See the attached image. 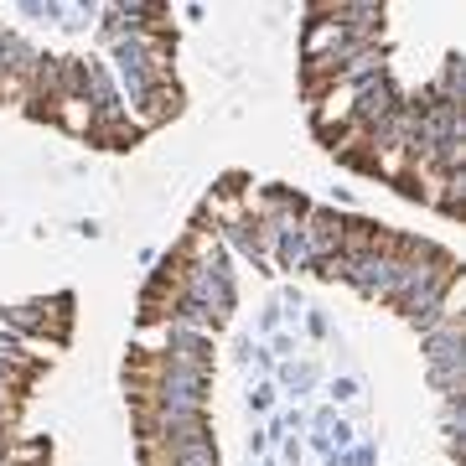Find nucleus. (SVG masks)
<instances>
[{"label":"nucleus","mask_w":466,"mask_h":466,"mask_svg":"<svg viewBox=\"0 0 466 466\" xmlns=\"http://www.w3.org/2000/svg\"><path fill=\"white\" fill-rule=\"evenodd\" d=\"M187 280H192V265H187L182 254H171L167 265H161V275L146 285V300H140V311H146L150 327H156V321H171L177 311H182Z\"/></svg>","instance_id":"obj_1"},{"label":"nucleus","mask_w":466,"mask_h":466,"mask_svg":"<svg viewBox=\"0 0 466 466\" xmlns=\"http://www.w3.org/2000/svg\"><path fill=\"white\" fill-rule=\"evenodd\" d=\"M16 327L26 332H52V342H63L67 327H73V311H67V300H32V306H21L16 311Z\"/></svg>","instance_id":"obj_2"},{"label":"nucleus","mask_w":466,"mask_h":466,"mask_svg":"<svg viewBox=\"0 0 466 466\" xmlns=\"http://www.w3.org/2000/svg\"><path fill=\"white\" fill-rule=\"evenodd\" d=\"M167 373H171L167 352H130V363H125L130 389H161V379H167Z\"/></svg>","instance_id":"obj_3"},{"label":"nucleus","mask_w":466,"mask_h":466,"mask_svg":"<svg viewBox=\"0 0 466 466\" xmlns=\"http://www.w3.org/2000/svg\"><path fill=\"white\" fill-rule=\"evenodd\" d=\"M88 140H99L104 150H130L135 140H140V125H130L125 115H104V119H94Z\"/></svg>","instance_id":"obj_4"},{"label":"nucleus","mask_w":466,"mask_h":466,"mask_svg":"<svg viewBox=\"0 0 466 466\" xmlns=\"http://www.w3.org/2000/svg\"><path fill=\"white\" fill-rule=\"evenodd\" d=\"M146 104H150V109H146L140 119H146V125H161V119L182 115V88H177V84H156V88L146 94Z\"/></svg>","instance_id":"obj_5"},{"label":"nucleus","mask_w":466,"mask_h":466,"mask_svg":"<svg viewBox=\"0 0 466 466\" xmlns=\"http://www.w3.org/2000/svg\"><path fill=\"white\" fill-rule=\"evenodd\" d=\"M337 78H342V63H337V57H311V63H306V94H311V99H321Z\"/></svg>","instance_id":"obj_6"},{"label":"nucleus","mask_w":466,"mask_h":466,"mask_svg":"<svg viewBox=\"0 0 466 466\" xmlns=\"http://www.w3.org/2000/svg\"><path fill=\"white\" fill-rule=\"evenodd\" d=\"M52 119H57V125H67L73 135H88L99 115L88 109V99H57V115H52Z\"/></svg>","instance_id":"obj_7"},{"label":"nucleus","mask_w":466,"mask_h":466,"mask_svg":"<svg viewBox=\"0 0 466 466\" xmlns=\"http://www.w3.org/2000/svg\"><path fill=\"white\" fill-rule=\"evenodd\" d=\"M321 275H348V259H321Z\"/></svg>","instance_id":"obj_8"}]
</instances>
